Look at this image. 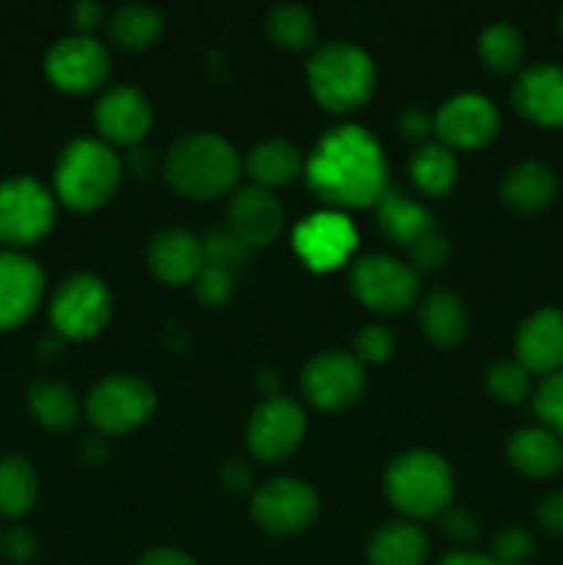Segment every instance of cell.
Here are the masks:
<instances>
[{"instance_id": "obj_37", "label": "cell", "mask_w": 563, "mask_h": 565, "mask_svg": "<svg viewBox=\"0 0 563 565\" xmlns=\"http://www.w3.org/2000/svg\"><path fill=\"white\" fill-rule=\"evenodd\" d=\"M535 555V539L522 524H508L491 541V561L497 565H524Z\"/></svg>"}, {"instance_id": "obj_50", "label": "cell", "mask_w": 563, "mask_h": 565, "mask_svg": "<svg viewBox=\"0 0 563 565\" xmlns=\"http://www.w3.org/2000/svg\"><path fill=\"white\" fill-rule=\"evenodd\" d=\"M557 31H561V36H563V9H561V14H557Z\"/></svg>"}, {"instance_id": "obj_33", "label": "cell", "mask_w": 563, "mask_h": 565, "mask_svg": "<svg viewBox=\"0 0 563 565\" xmlns=\"http://www.w3.org/2000/svg\"><path fill=\"white\" fill-rule=\"evenodd\" d=\"M478 58L491 75H519L524 61V39L511 22H491L478 36Z\"/></svg>"}, {"instance_id": "obj_26", "label": "cell", "mask_w": 563, "mask_h": 565, "mask_svg": "<svg viewBox=\"0 0 563 565\" xmlns=\"http://www.w3.org/2000/svg\"><path fill=\"white\" fill-rule=\"evenodd\" d=\"M419 331L425 340L436 348H458L469 334V312L467 303L453 290H431L425 301L419 303Z\"/></svg>"}, {"instance_id": "obj_20", "label": "cell", "mask_w": 563, "mask_h": 565, "mask_svg": "<svg viewBox=\"0 0 563 565\" xmlns=\"http://www.w3.org/2000/svg\"><path fill=\"white\" fill-rule=\"evenodd\" d=\"M517 362L530 375H552L563 370V309L541 307L519 323L513 337Z\"/></svg>"}, {"instance_id": "obj_21", "label": "cell", "mask_w": 563, "mask_h": 565, "mask_svg": "<svg viewBox=\"0 0 563 565\" xmlns=\"http://www.w3.org/2000/svg\"><path fill=\"white\" fill-rule=\"evenodd\" d=\"M147 265L155 279L169 287L191 285L204 268L202 237L180 226H166L155 232L147 246Z\"/></svg>"}, {"instance_id": "obj_45", "label": "cell", "mask_w": 563, "mask_h": 565, "mask_svg": "<svg viewBox=\"0 0 563 565\" xmlns=\"http://www.w3.org/2000/svg\"><path fill=\"white\" fill-rule=\"evenodd\" d=\"M221 483L232 494H248V491H254V469L246 461H241V458H232V461L221 467Z\"/></svg>"}, {"instance_id": "obj_29", "label": "cell", "mask_w": 563, "mask_h": 565, "mask_svg": "<svg viewBox=\"0 0 563 565\" xmlns=\"http://www.w3.org/2000/svg\"><path fill=\"white\" fill-rule=\"evenodd\" d=\"M166 20L155 6L130 3L121 6L110 14L108 20V36L110 42L127 53H144V50L155 47L163 36Z\"/></svg>"}, {"instance_id": "obj_6", "label": "cell", "mask_w": 563, "mask_h": 565, "mask_svg": "<svg viewBox=\"0 0 563 565\" xmlns=\"http://www.w3.org/2000/svg\"><path fill=\"white\" fill-rule=\"evenodd\" d=\"M158 395L132 373H110L92 386L86 397V417L103 436H121L152 419Z\"/></svg>"}, {"instance_id": "obj_2", "label": "cell", "mask_w": 563, "mask_h": 565, "mask_svg": "<svg viewBox=\"0 0 563 565\" xmlns=\"http://www.w3.org/2000/svg\"><path fill=\"white\" fill-rule=\"evenodd\" d=\"M243 160L237 149L219 132H185L166 149L160 160L163 182L182 199L213 202L237 188Z\"/></svg>"}, {"instance_id": "obj_8", "label": "cell", "mask_w": 563, "mask_h": 565, "mask_svg": "<svg viewBox=\"0 0 563 565\" xmlns=\"http://www.w3.org/2000/svg\"><path fill=\"white\" fill-rule=\"evenodd\" d=\"M55 224V196L33 177L0 180V243L9 252L36 246Z\"/></svg>"}, {"instance_id": "obj_10", "label": "cell", "mask_w": 563, "mask_h": 565, "mask_svg": "<svg viewBox=\"0 0 563 565\" xmlns=\"http://www.w3.org/2000/svg\"><path fill=\"white\" fill-rule=\"evenodd\" d=\"M348 287L362 307L379 315H401L419 292V276L406 259L392 254H364L351 265Z\"/></svg>"}, {"instance_id": "obj_36", "label": "cell", "mask_w": 563, "mask_h": 565, "mask_svg": "<svg viewBox=\"0 0 563 565\" xmlns=\"http://www.w3.org/2000/svg\"><path fill=\"white\" fill-rule=\"evenodd\" d=\"M202 254L204 265H215V268L237 274V270L248 263L252 248L243 246V243L224 226V230H210L208 235L202 237Z\"/></svg>"}, {"instance_id": "obj_43", "label": "cell", "mask_w": 563, "mask_h": 565, "mask_svg": "<svg viewBox=\"0 0 563 565\" xmlns=\"http://www.w3.org/2000/svg\"><path fill=\"white\" fill-rule=\"evenodd\" d=\"M535 522L546 535L563 539V491H550L535 505Z\"/></svg>"}, {"instance_id": "obj_19", "label": "cell", "mask_w": 563, "mask_h": 565, "mask_svg": "<svg viewBox=\"0 0 563 565\" xmlns=\"http://www.w3.org/2000/svg\"><path fill=\"white\" fill-rule=\"evenodd\" d=\"M511 105L530 125L563 127V66H524L511 86Z\"/></svg>"}, {"instance_id": "obj_12", "label": "cell", "mask_w": 563, "mask_h": 565, "mask_svg": "<svg viewBox=\"0 0 563 565\" xmlns=\"http://www.w3.org/2000/svg\"><path fill=\"white\" fill-rule=\"evenodd\" d=\"M304 397L320 412H346L364 395V364L348 351L315 353L298 375Z\"/></svg>"}, {"instance_id": "obj_4", "label": "cell", "mask_w": 563, "mask_h": 565, "mask_svg": "<svg viewBox=\"0 0 563 565\" xmlns=\"http://www.w3.org/2000/svg\"><path fill=\"white\" fill-rule=\"evenodd\" d=\"M304 75L315 103L334 116L353 114L375 92L373 58L353 42H326L315 47Z\"/></svg>"}, {"instance_id": "obj_40", "label": "cell", "mask_w": 563, "mask_h": 565, "mask_svg": "<svg viewBox=\"0 0 563 565\" xmlns=\"http://www.w3.org/2000/svg\"><path fill=\"white\" fill-rule=\"evenodd\" d=\"M193 287H196L199 303L210 309H221L235 296V274L215 268V265H204L196 279H193Z\"/></svg>"}, {"instance_id": "obj_13", "label": "cell", "mask_w": 563, "mask_h": 565, "mask_svg": "<svg viewBox=\"0 0 563 565\" xmlns=\"http://www.w3.org/2000/svg\"><path fill=\"white\" fill-rule=\"evenodd\" d=\"M44 75L64 94H92L108 81L110 53L97 36L72 33L50 44L44 53Z\"/></svg>"}, {"instance_id": "obj_46", "label": "cell", "mask_w": 563, "mask_h": 565, "mask_svg": "<svg viewBox=\"0 0 563 565\" xmlns=\"http://www.w3.org/2000/svg\"><path fill=\"white\" fill-rule=\"evenodd\" d=\"M105 22V9L94 0H81V3L72 6V25L83 36H94L99 25Z\"/></svg>"}, {"instance_id": "obj_23", "label": "cell", "mask_w": 563, "mask_h": 565, "mask_svg": "<svg viewBox=\"0 0 563 565\" xmlns=\"http://www.w3.org/2000/svg\"><path fill=\"white\" fill-rule=\"evenodd\" d=\"M557 177L555 171L539 160H522L511 166L500 182V202L511 213L539 215L555 202Z\"/></svg>"}, {"instance_id": "obj_25", "label": "cell", "mask_w": 563, "mask_h": 565, "mask_svg": "<svg viewBox=\"0 0 563 565\" xmlns=\"http://www.w3.org/2000/svg\"><path fill=\"white\" fill-rule=\"evenodd\" d=\"M506 458L519 475L533 480L563 472V439L546 428H522L506 441Z\"/></svg>"}, {"instance_id": "obj_7", "label": "cell", "mask_w": 563, "mask_h": 565, "mask_svg": "<svg viewBox=\"0 0 563 565\" xmlns=\"http://www.w3.org/2000/svg\"><path fill=\"white\" fill-rule=\"evenodd\" d=\"M114 298L108 285L94 274H72L61 281L50 298V326L61 340H94L108 326Z\"/></svg>"}, {"instance_id": "obj_44", "label": "cell", "mask_w": 563, "mask_h": 565, "mask_svg": "<svg viewBox=\"0 0 563 565\" xmlns=\"http://www.w3.org/2000/svg\"><path fill=\"white\" fill-rule=\"evenodd\" d=\"M397 130L408 141L425 143V138L434 136V116L425 108H403L397 116Z\"/></svg>"}, {"instance_id": "obj_1", "label": "cell", "mask_w": 563, "mask_h": 565, "mask_svg": "<svg viewBox=\"0 0 563 565\" xmlns=\"http://www.w3.org/2000/svg\"><path fill=\"white\" fill-rule=\"evenodd\" d=\"M304 182L334 213L364 210L375 207L390 188V166L373 132L348 121L329 127L315 141L304 166Z\"/></svg>"}, {"instance_id": "obj_9", "label": "cell", "mask_w": 563, "mask_h": 565, "mask_svg": "<svg viewBox=\"0 0 563 565\" xmlns=\"http://www.w3.org/2000/svg\"><path fill=\"white\" fill-rule=\"evenodd\" d=\"M320 497L307 480L301 478H274L257 486L248 502V516L263 533L276 539L301 535L318 522Z\"/></svg>"}, {"instance_id": "obj_30", "label": "cell", "mask_w": 563, "mask_h": 565, "mask_svg": "<svg viewBox=\"0 0 563 565\" xmlns=\"http://www.w3.org/2000/svg\"><path fill=\"white\" fill-rule=\"evenodd\" d=\"M28 408H31L33 419L42 428L64 434V430L75 428L77 417H81V403L77 395L61 381H36L28 390Z\"/></svg>"}, {"instance_id": "obj_48", "label": "cell", "mask_w": 563, "mask_h": 565, "mask_svg": "<svg viewBox=\"0 0 563 565\" xmlns=\"http://www.w3.org/2000/svg\"><path fill=\"white\" fill-rule=\"evenodd\" d=\"M436 565H497L491 561V555H480V552L472 550H456V552H447Z\"/></svg>"}, {"instance_id": "obj_11", "label": "cell", "mask_w": 563, "mask_h": 565, "mask_svg": "<svg viewBox=\"0 0 563 565\" xmlns=\"http://www.w3.org/2000/svg\"><path fill=\"white\" fill-rule=\"evenodd\" d=\"M307 436V412L296 397L274 395L254 406L246 423V447L263 463H282Z\"/></svg>"}, {"instance_id": "obj_15", "label": "cell", "mask_w": 563, "mask_h": 565, "mask_svg": "<svg viewBox=\"0 0 563 565\" xmlns=\"http://www.w3.org/2000/svg\"><path fill=\"white\" fill-rule=\"evenodd\" d=\"M357 243V226L348 221V215L334 213V210L307 215L293 230V248L312 274H329V270L342 268Z\"/></svg>"}, {"instance_id": "obj_42", "label": "cell", "mask_w": 563, "mask_h": 565, "mask_svg": "<svg viewBox=\"0 0 563 565\" xmlns=\"http://www.w3.org/2000/svg\"><path fill=\"white\" fill-rule=\"evenodd\" d=\"M0 552H3L6 561L11 563H28L36 557L39 541L31 530L25 527H11L9 533L0 535Z\"/></svg>"}, {"instance_id": "obj_38", "label": "cell", "mask_w": 563, "mask_h": 565, "mask_svg": "<svg viewBox=\"0 0 563 565\" xmlns=\"http://www.w3.org/2000/svg\"><path fill=\"white\" fill-rule=\"evenodd\" d=\"M406 254H408L406 263L412 265L417 274H436V270L445 268L447 259H450V241H447L445 232L436 226V230H431L428 235L419 237Z\"/></svg>"}, {"instance_id": "obj_34", "label": "cell", "mask_w": 563, "mask_h": 565, "mask_svg": "<svg viewBox=\"0 0 563 565\" xmlns=\"http://www.w3.org/2000/svg\"><path fill=\"white\" fill-rule=\"evenodd\" d=\"M486 392L502 406H522L533 395V375L517 359H500L486 370Z\"/></svg>"}, {"instance_id": "obj_47", "label": "cell", "mask_w": 563, "mask_h": 565, "mask_svg": "<svg viewBox=\"0 0 563 565\" xmlns=\"http://www.w3.org/2000/svg\"><path fill=\"white\" fill-rule=\"evenodd\" d=\"M136 565H196V563H193L191 555H185L182 550H174V546H155V550L144 552Z\"/></svg>"}, {"instance_id": "obj_17", "label": "cell", "mask_w": 563, "mask_h": 565, "mask_svg": "<svg viewBox=\"0 0 563 565\" xmlns=\"http://www.w3.org/2000/svg\"><path fill=\"white\" fill-rule=\"evenodd\" d=\"M285 207L274 191L259 185H243L230 193L226 202V230L248 248H265L282 235Z\"/></svg>"}, {"instance_id": "obj_28", "label": "cell", "mask_w": 563, "mask_h": 565, "mask_svg": "<svg viewBox=\"0 0 563 565\" xmlns=\"http://www.w3.org/2000/svg\"><path fill=\"white\" fill-rule=\"evenodd\" d=\"M408 180L414 182L423 196L442 199L456 188L458 182V160L453 149L439 141H425L408 154Z\"/></svg>"}, {"instance_id": "obj_35", "label": "cell", "mask_w": 563, "mask_h": 565, "mask_svg": "<svg viewBox=\"0 0 563 565\" xmlns=\"http://www.w3.org/2000/svg\"><path fill=\"white\" fill-rule=\"evenodd\" d=\"M530 403H533V414L539 417L541 428L552 430L563 439V370L544 375L535 384Z\"/></svg>"}, {"instance_id": "obj_31", "label": "cell", "mask_w": 563, "mask_h": 565, "mask_svg": "<svg viewBox=\"0 0 563 565\" xmlns=\"http://www.w3.org/2000/svg\"><path fill=\"white\" fill-rule=\"evenodd\" d=\"M39 497V478L25 456L0 458V516L22 519L33 511Z\"/></svg>"}, {"instance_id": "obj_41", "label": "cell", "mask_w": 563, "mask_h": 565, "mask_svg": "<svg viewBox=\"0 0 563 565\" xmlns=\"http://www.w3.org/2000/svg\"><path fill=\"white\" fill-rule=\"evenodd\" d=\"M439 524H442V533H445L447 539H450L453 544H458V546L475 544V541L480 539L478 519H475L472 513L467 511V508L450 505L439 516Z\"/></svg>"}, {"instance_id": "obj_39", "label": "cell", "mask_w": 563, "mask_h": 565, "mask_svg": "<svg viewBox=\"0 0 563 565\" xmlns=\"http://www.w3.org/2000/svg\"><path fill=\"white\" fill-rule=\"evenodd\" d=\"M395 345L392 329H386L384 323H370L359 329L357 340H353V356L362 364H384L395 353Z\"/></svg>"}, {"instance_id": "obj_24", "label": "cell", "mask_w": 563, "mask_h": 565, "mask_svg": "<svg viewBox=\"0 0 563 565\" xmlns=\"http://www.w3.org/2000/svg\"><path fill=\"white\" fill-rule=\"evenodd\" d=\"M304 166H307V158L287 138H265V141L254 143L243 158V171L248 174L252 185L265 188V191L293 185L298 177H304Z\"/></svg>"}, {"instance_id": "obj_14", "label": "cell", "mask_w": 563, "mask_h": 565, "mask_svg": "<svg viewBox=\"0 0 563 565\" xmlns=\"http://www.w3.org/2000/svg\"><path fill=\"white\" fill-rule=\"evenodd\" d=\"M500 132V110L489 97L475 92H461L445 99L434 114V136L447 149H472L489 147Z\"/></svg>"}, {"instance_id": "obj_16", "label": "cell", "mask_w": 563, "mask_h": 565, "mask_svg": "<svg viewBox=\"0 0 563 565\" xmlns=\"http://www.w3.org/2000/svg\"><path fill=\"white\" fill-rule=\"evenodd\" d=\"M155 110L147 94L136 86H110L94 105V130L108 147H138L152 130Z\"/></svg>"}, {"instance_id": "obj_5", "label": "cell", "mask_w": 563, "mask_h": 565, "mask_svg": "<svg viewBox=\"0 0 563 565\" xmlns=\"http://www.w3.org/2000/svg\"><path fill=\"white\" fill-rule=\"evenodd\" d=\"M384 494L401 516L425 522L439 519L453 505L456 478L439 452L406 450L386 463Z\"/></svg>"}, {"instance_id": "obj_27", "label": "cell", "mask_w": 563, "mask_h": 565, "mask_svg": "<svg viewBox=\"0 0 563 565\" xmlns=\"http://www.w3.org/2000/svg\"><path fill=\"white\" fill-rule=\"evenodd\" d=\"M428 557V539L414 522H386L370 535V565H423Z\"/></svg>"}, {"instance_id": "obj_22", "label": "cell", "mask_w": 563, "mask_h": 565, "mask_svg": "<svg viewBox=\"0 0 563 565\" xmlns=\"http://www.w3.org/2000/svg\"><path fill=\"white\" fill-rule=\"evenodd\" d=\"M375 224H379L381 235L386 241L406 248V252L419 237L436 230V221L431 215V210L419 199H414L412 193L397 185L386 188V193L375 204Z\"/></svg>"}, {"instance_id": "obj_3", "label": "cell", "mask_w": 563, "mask_h": 565, "mask_svg": "<svg viewBox=\"0 0 563 565\" xmlns=\"http://www.w3.org/2000/svg\"><path fill=\"white\" fill-rule=\"evenodd\" d=\"M121 171L114 147L99 138H75L55 160L53 196L72 213H92L116 196Z\"/></svg>"}, {"instance_id": "obj_18", "label": "cell", "mask_w": 563, "mask_h": 565, "mask_svg": "<svg viewBox=\"0 0 563 565\" xmlns=\"http://www.w3.org/2000/svg\"><path fill=\"white\" fill-rule=\"evenodd\" d=\"M44 298V270L22 252H0V331L20 329Z\"/></svg>"}, {"instance_id": "obj_49", "label": "cell", "mask_w": 563, "mask_h": 565, "mask_svg": "<svg viewBox=\"0 0 563 565\" xmlns=\"http://www.w3.org/2000/svg\"><path fill=\"white\" fill-rule=\"evenodd\" d=\"M276 384H279V381H276V375L270 373V370H263V373H257V386H263L265 397L279 395V392H276Z\"/></svg>"}, {"instance_id": "obj_32", "label": "cell", "mask_w": 563, "mask_h": 565, "mask_svg": "<svg viewBox=\"0 0 563 565\" xmlns=\"http://www.w3.org/2000/svg\"><path fill=\"white\" fill-rule=\"evenodd\" d=\"M265 31L268 39L285 53H304V50L315 47L318 39V22H315L312 11L304 9L298 3H279L270 9L268 20H265Z\"/></svg>"}]
</instances>
